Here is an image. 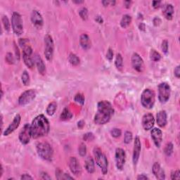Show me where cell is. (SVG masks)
<instances>
[{"instance_id": "6da1fadb", "label": "cell", "mask_w": 180, "mask_h": 180, "mask_svg": "<svg viewBox=\"0 0 180 180\" xmlns=\"http://www.w3.org/2000/svg\"><path fill=\"white\" fill-rule=\"evenodd\" d=\"M114 114V108L108 101H101L98 103L97 111L94 116V123L98 125L106 124Z\"/></svg>"}, {"instance_id": "7a4b0ae2", "label": "cell", "mask_w": 180, "mask_h": 180, "mask_svg": "<svg viewBox=\"0 0 180 180\" xmlns=\"http://www.w3.org/2000/svg\"><path fill=\"white\" fill-rule=\"evenodd\" d=\"M30 129H31L32 138L33 139H38L39 137H44L49 132V122L44 115L41 114L34 118L32 124L30 125Z\"/></svg>"}, {"instance_id": "3957f363", "label": "cell", "mask_w": 180, "mask_h": 180, "mask_svg": "<svg viewBox=\"0 0 180 180\" xmlns=\"http://www.w3.org/2000/svg\"><path fill=\"white\" fill-rule=\"evenodd\" d=\"M37 152L41 158L44 161H52L54 155V150L49 143L47 142H39L36 146Z\"/></svg>"}, {"instance_id": "277c9868", "label": "cell", "mask_w": 180, "mask_h": 180, "mask_svg": "<svg viewBox=\"0 0 180 180\" xmlns=\"http://www.w3.org/2000/svg\"><path fill=\"white\" fill-rule=\"evenodd\" d=\"M94 156L95 158V161L98 166L101 168V172L103 174H106L108 172V160L105 154L103 153L102 151L100 148H94Z\"/></svg>"}, {"instance_id": "5b68a950", "label": "cell", "mask_w": 180, "mask_h": 180, "mask_svg": "<svg viewBox=\"0 0 180 180\" xmlns=\"http://www.w3.org/2000/svg\"><path fill=\"white\" fill-rule=\"evenodd\" d=\"M155 93L151 89H146L141 95V103L143 108L151 109L155 104Z\"/></svg>"}, {"instance_id": "8992f818", "label": "cell", "mask_w": 180, "mask_h": 180, "mask_svg": "<svg viewBox=\"0 0 180 180\" xmlns=\"http://www.w3.org/2000/svg\"><path fill=\"white\" fill-rule=\"evenodd\" d=\"M11 25L13 31L16 35H21L23 32V21L19 13L14 12L11 17Z\"/></svg>"}, {"instance_id": "52a82bcc", "label": "cell", "mask_w": 180, "mask_h": 180, "mask_svg": "<svg viewBox=\"0 0 180 180\" xmlns=\"http://www.w3.org/2000/svg\"><path fill=\"white\" fill-rule=\"evenodd\" d=\"M171 95V87L167 82H162L158 85V100L161 103L169 101Z\"/></svg>"}, {"instance_id": "ba28073f", "label": "cell", "mask_w": 180, "mask_h": 180, "mask_svg": "<svg viewBox=\"0 0 180 180\" xmlns=\"http://www.w3.org/2000/svg\"><path fill=\"white\" fill-rule=\"evenodd\" d=\"M44 56L47 61H52L54 56V44L53 39L50 34H47L44 37Z\"/></svg>"}, {"instance_id": "9c48e42d", "label": "cell", "mask_w": 180, "mask_h": 180, "mask_svg": "<svg viewBox=\"0 0 180 180\" xmlns=\"http://www.w3.org/2000/svg\"><path fill=\"white\" fill-rule=\"evenodd\" d=\"M36 95H37V93L34 90H26L19 96V101H18L19 104L22 106L28 105V103H31L35 99Z\"/></svg>"}, {"instance_id": "30bf717a", "label": "cell", "mask_w": 180, "mask_h": 180, "mask_svg": "<svg viewBox=\"0 0 180 180\" xmlns=\"http://www.w3.org/2000/svg\"><path fill=\"white\" fill-rule=\"evenodd\" d=\"M23 59L25 64L29 68H32L34 65V59L32 57V49L30 45L23 48Z\"/></svg>"}, {"instance_id": "8fae6325", "label": "cell", "mask_w": 180, "mask_h": 180, "mask_svg": "<svg viewBox=\"0 0 180 180\" xmlns=\"http://www.w3.org/2000/svg\"><path fill=\"white\" fill-rule=\"evenodd\" d=\"M19 141L22 144L26 145L30 142V139L32 138L31 129H30V124H25L23 126L22 130L19 133Z\"/></svg>"}, {"instance_id": "7c38bea8", "label": "cell", "mask_w": 180, "mask_h": 180, "mask_svg": "<svg viewBox=\"0 0 180 180\" xmlns=\"http://www.w3.org/2000/svg\"><path fill=\"white\" fill-rule=\"evenodd\" d=\"M115 165L118 170H123L126 161V154L123 148H118L115 150Z\"/></svg>"}, {"instance_id": "4fadbf2b", "label": "cell", "mask_w": 180, "mask_h": 180, "mask_svg": "<svg viewBox=\"0 0 180 180\" xmlns=\"http://www.w3.org/2000/svg\"><path fill=\"white\" fill-rule=\"evenodd\" d=\"M132 65L136 71L138 72H142L144 70V63L142 58L137 53H134L132 56Z\"/></svg>"}, {"instance_id": "5bb4252c", "label": "cell", "mask_w": 180, "mask_h": 180, "mask_svg": "<svg viewBox=\"0 0 180 180\" xmlns=\"http://www.w3.org/2000/svg\"><path fill=\"white\" fill-rule=\"evenodd\" d=\"M21 121V117L19 114H17L15 117H14L13 121L11 123V124L9 125L8 127L4 130V136H9L13 132H14L16 130H17L18 127H19L20 123Z\"/></svg>"}, {"instance_id": "9a60e30c", "label": "cell", "mask_w": 180, "mask_h": 180, "mask_svg": "<svg viewBox=\"0 0 180 180\" xmlns=\"http://www.w3.org/2000/svg\"><path fill=\"white\" fill-rule=\"evenodd\" d=\"M141 141L139 137H136L134 142V148H133V155H132V161L134 165L137 164L139 161L140 153H141Z\"/></svg>"}, {"instance_id": "2e32d148", "label": "cell", "mask_w": 180, "mask_h": 180, "mask_svg": "<svg viewBox=\"0 0 180 180\" xmlns=\"http://www.w3.org/2000/svg\"><path fill=\"white\" fill-rule=\"evenodd\" d=\"M69 168L72 173L75 176H80L82 173V167L75 157H70L69 161Z\"/></svg>"}, {"instance_id": "e0dca14e", "label": "cell", "mask_w": 180, "mask_h": 180, "mask_svg": "<svg viewBox=\"0 0 180 180\" xmlns=\"http://www.w3.org/2000/svg\"><path fill=\"white\" fill-rule=\"evenodd\" d=\"M30 19H31V22L34 26L37 29H40L43 26L44 21L42 16L41 15V14L38 11H32Z\"/></svg>"}, {"instance_id": "ac0fdd59", "label": "cell", "mask_w": 180, "mask_h": 180, "mask_svg": "<svg viewBox=\"0 0 180 180\" xmlns=\"http://www.w3.org/2000/svg\"><path fill=\"white\" fill-rule=\"evenodd\" d=\"M141 123L145 130H151L155 123V118L151 113H146L143 116Z\"/></svg>"}, {"instance_id": "d6986e66", "label": "cell", "mask_w": 180, "mask_h": 180, "mask_svg": "<svg viewBox=\"0 0 180 180\" xmlns=\"http://www.w3.org/2000/svg\"><path fill=\"white\" fill-rule=\"evenodd\" d=\"M151 138L156 146L157 148H160L161 146L162 141H163V133H162V131L158 128L151 129Z\"/></svg>"}, {"instance_id": "ffe728a7", "label": "cell", "mask_w": 180, "mask_h": 180, "mask_svg": "<svg viewBox=\"0 0 180 180\" xmlns=\"http://www.w3.org/2000/svg\"><path fill=\"white\" fill-rule=\"evenodd\" d=\"M152 172L158 179L163 180L165 179V171L161 168L158 163H155L153 165Z\"/></svg>"}, {"instance_id": "44dd1931", "label": "cell", "mask_w": 180, "mask_h": 180, "mask_svg": "<svg viewBox=\"0 0 180 180\" xmlns=\"http://www.w3.org/2000/svg\"><path fill=\"white\" fill-rule=\"evenodd\" d=\"M156 121L160 127H165L166 126L168 120H167V113L165 110H161L156 115Z\"/></svg>"}, {"instance_id": "7402d4cb", "label": "cell", "mask_w": 180, "mask_h": 180, "mask_svg": "<svg viewBox=\"0 0 180 180\" xmlns=\"http://www.w3.org/2000/svg\"><path fill=\"white\" fill-rule=\"evenodd\" d=\"M174 7L172 4H165L163 8V15L168 21H171L173 19Z\"/></svg>"}, {"instance_id": "603a6c76", "label": "cell", "mask_w": 180, "mask_h": 180, "mask_svg": "<svg viewBox=\"0 0 180 180\" xmlns=\"http://www.w3.org/2000/svg\"><path fill=\"white\" fill-rule=\"evenodd\" d=\"M80 44L82 48L84 50H88L91 48V43L90 38L87 34H82L80 35Z\"/></svg>"}, {"instance_id": "cb8c5ba5", "label": "cell", "mask_w": 180, "mask_h": 180, "mask_svg": "<svg viewBox=\"0 0 180 180\" xmlns=\"http://www.w3.org/2000/svg\"><path fill=\"white\" fill-rule=\"evenodd\" d=\"M34 59L36 63V65H37L38 71L41 75H44L45 72H46V66H45V64L44 63L42 59L40 57V56L37 54Z\"/></svg>"}, {"instance_id": "d4e9b609", "label": "cell", "mask_w": 180, "mask_h": 180, "mask_svg": "<svg viewBox=\"0 0 180 180\" xmlns=\"http://www.w3.org/2000/svg\"><path fill=\"white\" fill-rule=\"evenodd\" d=\"M85 169L87 171V172L90 174L94 173L95 171V165H94V159L92 157L89 156L85 160Z\"/></svg>"}, {"instance_id": "484cf974", "label": "cell", "mask_w": 180, "mask_h": 180, "mask_svg": "<svg viewBox=\"0 0 180 180\" xmlns=\"http://www.w3.org/2000/svg\"><path fill=\"white\" fill-rule=\"evenodd\" d=\"M72 117V113L70 112V109H69L68 107H66V108L63 109L62 113H61V115H60V119H61V120L66 121L71 119Z\"/></svg>"}, {"instance_id": "4316f807", "label": "cell", "mask_w": 180, "mask_h": 180, "mask_svg": "<svg viewBox=\"0 0 180 180\" xmlns=\"http://www.w3.org/2000/svg\"><path fill=\"white\" fill-rule=\"evenodd\" d=\"M132 22V17L128 14H125L123 16L120 21V26L123 28H126L130 25Z\"/></svg>"}, {"instance_id": "83f0119b", "label": "cell", "mask_w": 180, "mask_h": 180, "mask_svg": "<svg viewBox=\"0 0 180 180\" xmlns=\"http://www.w3.org/2000/svg\"><path fill=\"white\" fill-rule=\"evenodd\" d=\"M56 108H57V103H56L55 101H53V102L50 103L48 105V106H47L46 110L47 115L50 116L53 115L55 113Z\"/></svg>"}, {"instance_id": "f1b7e54d", "label": "cell", "mask_w": 180, "mask_h": 180, "mask_svg": "<svg viewBox=\"0 0 180 180\" xmlns=\"http://www.w3.org/2000/svg\"><path fill=\"white\" fill-rule=\"evenodd\" d=\"M115 65L118 70H122V69L123 68V59L120 54H118L116 55Z\"/></svg>"}, {"instance_id": "f546056e", "label": "cell", "mask_w": 180, "mask_h": 180, "mask_svg": "<svg viewBox=\"0 0 180 180\" xmlns=\"http://www.w3.org/2000/svg\"><path fill=\"white\" fill-rule=\"evenodd\" d=\"M68 61L70 64L72 65H74V66L78 65L80 64V60L78 58V56L75 55V54H70V55H69Z\"/></svg>"}, {"instance_id": "4dcf8cb0", "label": "cell", "mask_w": 180, "mask_h": 180, "mask_svg": "<svg viewBox=\"0 0 180 180\" xmlns=\"http://www.w3.org/2000/svg\"><path fill=\"white\" fill-rule=\"evenodd\" d=\"M150 59L154 62H158L161 59V55L156 50L152 49L150 52Z\"/></svg>"}, {"instance_id": "1f68e13d", "label": "cell", "mask_w": 180, "mask_h": 180, "mask_svg": "<svg viewBox=\"0 0 180 180\" xmlns=\"http://www.w3.org/2000/svg\"><path fill=\"white\" fill-rule=\"evenodd\" d=\"M173 144L171 142H169L165 145L164 148V153L167 156H170L173 153Z\"/></svg>"}, {"instance_id": "d6a6232c", "label": "cell", "mask_w": 180, "mask_h": 180, "mask_svg": "<svg viewBox=\"0 0 180 180\" xmlns=\"http://www.w3.org/2000/svg\"><path fill=\"white\" fill-rule=\"evenodd\" d=\"M1 21H2V24L4 28L6 31H9L11 28V24L9 23V20L6 16H3L1 18Z\"/></svg>"}, {"instance_id": "836d02e7", "label": "cell", "mask_w": 180, "mask_h": 180, "mask_svg": "<svg viewBox=\"0 0 180 180\" xmlns=\"http://www.w3.org/2000/svg\"><path fill=\"white\" fill-rule=\"evenodd\" d=\"M21 80L23 84L25 86H28L30 84V75H29L28 72L27 71H24L23 72L21 76Z\"/></svg>"}, {"instance_id": "e575fe53", "label": "cell", "mask_w": 180, "mask_h": 180, "mask_svg": "<svg viewBox=\"0 0 180 180\" xmlns=\"http://www.w3.org/2000/svg\"><path fill=\"white\" fill-rule=\"evenodd\" d=\"M74 101H75L77 103H78V104H80L82 106V105H84L85 101V96L82 94H80V93L77 94L75 95V96Z\"/></svg>"}, {"instance_id": "d590c367", "label": "cell", "mask_w": 180, "mask_h": 180, "mask_svg": "<svg viewBox=\"0 0 180 180\" xmlns=\"http://www.w3.org/2000/svg\"><path fill=\"white\" fill-rule=\"evenodd\" d=\"M78 153L82 157H85L87 154V146L84 143H81L78 148Z\"/></svg>"}, {"instance_id": "8d00e7d4", "label": "cell", "mask_w": 180, "mask_h": 180, "mask_svg": "<svg viewBox=\"0 0 180 180\" xmlns=\"http://www.w3.org/2000/svg\"><path fill=\"white\" fill-rule=\"evenodd\" d=\"M132 138H133V136H132V132L130 131L125 132L124 136V142L125 143H127V144L130 143L132 141Z\"/></svg>"}, {"instance_id": "74e56055", "label": "cell", "mask_w": 180, "mask_h": 180, "mask_svg": "<svg viewBox=\"0 0 180 180\" xmlns=\"http://www.w3.org/2000/svg\"><path fill=\"white\" fill-rule=\"evenodd\" d=\"M80 16L83 21H86L88 19V10L86 8H82L79 11Z\"/></svg>"}, {"instance_id": "f35d334b", "label": "cell", "mask_w": 180, "mask_h": 180, "mask_svg": "<svg viewBox=\"0 0 180 180\" xmlns=\"http://www.w3.org/2000/svg\"><path fill=\"white\" fill-rule=\"evenodd\" d=\"M110 134L112 135V137H113L115 138H118L121 136L122 132L120 129L113 128V129H112L111 131H110Z\"/></svg>"}, {"instance_id": "ab89813d", "label": "cell", "mask_w": 180, "mask_h": 180, "mask_svg": "<svg viewBox=\"0 0 180 180\" xmlns=\"http://www.w3.org/2000/svg\"><path fill=\"white\" fill-rule=\"evenodd\" d=\"M83 139L86 141H92L94 139V135L92 132H87L83 136Z\"/></svg>"}, {"instance_id": "60d3db41", "label": "cell", "mask_w": 180, "mask_h": 180, "mask_svg": "<svg viewBox=\"0 0 180 180\" xmlns=\"http://www.w3.org/2000/svg\"><path fill=\"white\" fill-rule=\"evenodd\" d=\"M5 59H6V61L9 63V64H14V56H13L12 54L10 53V52H9V53L6 54Z\"/></svg>"}, {"instance_id": "b9f144b4", "label": "cell", "mask_w": 180, "mask_h": 180, "mask_svg": "<svg viewBox=\"0 0 180 180\" xmlns=\"http://www.w3.org/2000/svg\"><path fill=\"white\" fill-rule=\"evenodd\" d=\"M168 48H169V45H168V42L167 40L163 41L161 44V49L163 52V53L167 54L168 52Z\"/></svg>"}, {"instance_id": "7bdbcfd3", "label": "cell", "mask_w": 180, "mask_h": 180, "mask_svg": "<svg viewBox=\"0 0 180 180\" xmlns=\"http://www.w3.org/2000/svg\"><path fill=\"white\" fill-rule=\"evenodd\" d=\"M180 172L179 170L172 171L171 173V179H179Z\"/></svg>"}, {"instance_id": "ee69618b", "label": "cell", "mask_w": 180, "mask_h": 180, "mask_svg": "<svg viewBox=\"0 0 180 180\" xmlns=\"http://www.w3.org/2000/svg\"><path fill=\"white\" fill-rule=\"evenodd\" d=\"M106 59L108 61H112L113 59V50L110 48L108 49V52H107Z\"/></svg>"}, {"instance_id": "f6af8a7d", "label": "cell", "mask_w": 180, "mask_h": 180, "mask_svg": "<svg viewBox=\"0 0 180 180\" xmlns=\"http://www.w3.org/2000/svg\"><path fill=\"white\" fill-rule=\"evenodd\" d=\"M19 42L22 49L27 46V45H28V40L27 39H20Z\"/></svg>"}, {"instance_id": "bcb514c9", "label": "cell", "mask_w": 180, "mask_h": 180, "mask_svg": "<svg viewBox=\"0 0 180 180\" xmlns=\"http://www.w3.org/2000/svg\"><path fill=\"white\" fill-rule=\"evenodd\" d=\"M63 175V172H62V171L60 170L59 168L56 169V179H62Z\"/></svg>"}, {"instance_id": "7dc6e473", "label": "cell", "mask_w": 180, "mask_h": 180, "mask_svg": "<svg viewBox=\"0 0 180 180\" xmlns=\"http://www.w3.org/2000/svg\"><path fill=\"white\" fill-rule=\"evenodd\" d=\"M40 176H41V179H45V180H46V179H52V177H51L50 176L45 172H42L41 174H40Z\"/></svg>"}, {"instance_id": "c3c4849f", "label": "cell", "mask_w": 180, "mask_h": 180, "mask_svg": "<svg viewBox=\"0 0 180 180\" xmlns=\"http://www.w3.org/2000/svg\"><path fill=\"white\" fill-rule=\"evenodd\" d=\"M174 76H175L176 77L179 78L180 77V66L179 65H177V66L175 68V69H174Z\"/></svg>"}, {"instance_id": "681fc988", "label": "cell", "mask_w": 180, "mask_h": 180, "mask_svg": "<svg viewBox=\"0 0 180 180\" xmlns=\"http://www.w3.org/2000/svg\"><path fill=\"white\" fill-rule=\"evenodd\" d=\"M102 4L104 6H109V5L114 6L115 4V1H103Z\"/></svg>"}, {"instance_id": "f907efd6", "label": "cell", "mask_w": 180, "mask_h": 180, "mask_svg": "<svg viewBox=\"0 0 180 180\" xmlns=\"http://www.w3.org/2000/svg\"><path fill=\"white\" fill-rule=\"evenodd\" d=\"M14 49H15V54H16V59H17L18 61H19V60H20V52H19V47L16 46L15 44H14Z\"/></svg>"}, {"instance_id": "816d5d0a", "label": "cell", "mask_w": 180, "mask_h": 180, "mask_svg": "<svg viewBox=\"0 0 180 180\" xmlns=\"http://www.w3.org/2000/svg\"><path fill=\"white\" fill-rule=\"evenodd\" d=\"M161 1H153L152 2V5L154 9H158L160 6H161Z\"/></svg>"}, {"instance_id": "f5cc1de1", "label": "cell", "mask_w": 180, "mask_h": 180, "mask_svg": "<svg viewBox=\"0 0 180 180\" xmlns=\"http://www.w3.org/2000/svg\"><path fill=\"white\" fill-rule=\"evenodd\" d=\"M153 25H155V26H158V25L161 24V20L159 19V18L158 17H156L155 19H153Z\"/></svg>"}, {"instance_id": "db71d44e", "label": "cell", "mask_w": 180, "mask_h": 180, "mask_svg": "<svg viewBox=\"0 0 180 180\" xmlns=\"http://www.w3.org/2000/svg\"><path fill=\"white\" fill-rule=\"evenodd\" d=\"M21 179H33V178L30 175H29L28 174H22Z\"/></svg>"}, {"instance_id": "11a10c76", "label": "cell", "mask_w": 180, "mask_h": 180, "mask_svg": "<svg viewBox=\"0 0 180 180\" xmlns=\"http://www.w3.org/2000/svg\"><path fill=\"white\" fill-rule=\"evenodd\" d=\"M137 179H143V180H146V179H148V177H147L146 175H145L144 174H139V176H138L137 177Z\"/></svg>"}, {"instance_id": "9f6ffc18", "label": "cell", "mask_w": 180, "mask_h": 180, "mask_svg": "<svg viewBox=\"0 0 180 180\" xmlns=\"http://www.w3.org/2000/svg\"><path fill=\"white\" fill-rule=\"evenodd\" d=\"M85 125V123L84 121H83V120H80L77 123L78 128H79V129H82L83 127H84Z\"/></svg>"}, {"instance_id": "6f0895ef", "label": "cell", "mask_w": 180, "mask_h": 180, "mask_svg": "<svg viewBox=\"0 0 180 180\" xmlns=\"http://www.w3.org/2000/svg\"><path fill=\"white\" fill-rule=\"evenodd\" d=\"M95 21L97 22L98 23H99V24H102V23H103V19L101 17V16H96V17L95 18Z\"/></svg>"}, {"instance_id": "680465c9", "label": "cell", "mask_w": 180, "mask_h": 180, "mask_svg": "<svg viewBox=\"0 0 180 180\" xmlns=\"http://www.w3.org/2000/svg\"><path fill=\"white\" fill-rule=\"evenodd\" d=\"M124 4H125V7H126L127 9H129V8H130L131 4H132V1H125Z\"/></svg>"}, {"instance_id": "91938a15", "label": "cell", "mask_w": 180, "mask_h": 180, "mask_svg": "<svg viewBox=\"0 0 180 180\" xmlns=\"http://www.w3.org/2000/svg\"><path fill=\"white\" fill-rule=\"evenodd\" d=\"M145 28H146V26H145V24H143V23H140L139 25V28L140 30H143V31H144Z\"/></svg>"}, {"instance_id": "94428289", "label": "cell", "mask_w": 180, "mask_h": 180, "mask_svg": "<svg viewBox=\"0 0 180 180\" xmlns=\"http://www.w3.org/2000/svg\"><path fill=\"white\" fill-rule=\"evenodd\" d=\"M3 172H4V169H3L2 165H1V173H0V178L2 177V175H3Z\"/></svg>"}, {"instance_id": "6125c7cd", "label": "cell", "mask_w": 180, "mask_h": 180, "mask_svg": "<svg viewBox=\"0 0 180 180\" xmlns=\"http://www.w3.org/2000/svg\"><path fill=\"white\" fill-rule=\"evenodd\" d=\"M84 1H74L73 3H75V4H82Z\"/></svg>"}]
</instances>
